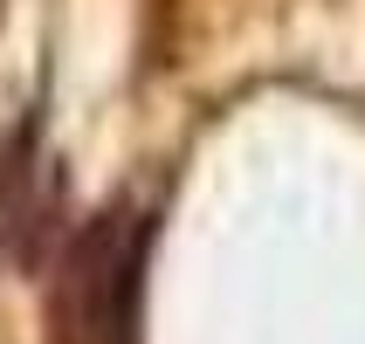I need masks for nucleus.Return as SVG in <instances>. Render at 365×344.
I'll return each mask as SVG.
<instances>
[{
	"label": "nucleus",
	"instance_id": "f257e3e1",
	"mask_svg": "<svg viewBox=\"0 0 365 344\" xmlns=\"http://www.w3.org/2000/svg\"><path fill=\"white\" fill-rule=\"evenodd\" d=\"M145 255H152V214L145 207L90 214L56 255V296H48L56 338L62 344H138Z\"/></svg>",
	"mask_w": 365,
	"mask_h": 344
},
{
	"label": "nucleus",
	"instance_id": "f03ea898",
	"mask_svg": "<svg viewBox=\"0 0 365 344\" xmlns=\"http://www.w3.org/2000/svg\"><path fill=\"white\" fill-rule=\"evenodd\" d=\"M48 241V179H41L35 138H21L0 152V255L28 262Z\"/></svg>",
	"mask_w": 365,
	"mask_h": 344
}]
</instances>
